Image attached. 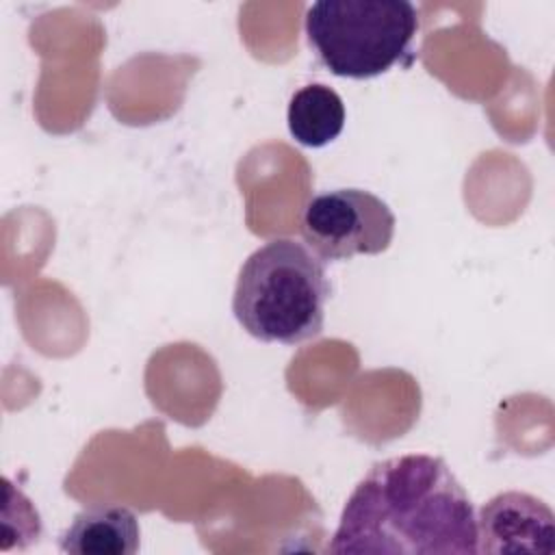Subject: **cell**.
Returning a JSON list of instances; mask_svg holds the SVG:
<instances>
[{"instance_id": "cell-1", "label": "cell", "mask_w": 555, "mask_h": 555, "mask_svg": "<svg viewBox=\"0 0 555 555\" xmlns=\"http://www.w3.org/2000/svg\"><path fill=\"white\" fill-rule=\"evenodd\" d=\"M327 553L475 555L477 514L444 460L408 453L371 466L349 494Z\"/></svg>"}, {"instance_id": "cell-2", "label": "cell", "mask_w": 555, "mask_h": 555, "mask_svg": "<svg viewBox=\"0 0 555 555\" xmlns=\"http://www.w3.org/2000/svg\"><path fill=\"white\" fill-rule=\"evenodd\" d=\"M327 297L323 260L304 243L273 238L243 262L232 312L262 343L299 345L321 334Z\"/></svg>"}, {"instance_id": "cell-7", "label": "cell", "mask_w": 555, "mask_h": 555, "mask_svg": "<svg viewBox=\"0 0 555 555\" xmlns=\"http://www.w3.org/2000/svg\"><path fill=\"white\" fill-rule=\"evenodd\" d=\"M286 124L297 143L306 147H323L343 132L345 104L332 87L312 82L293 93Z\"/></svg>"}, {"instance_id": "cell-3", "label": "cell", "mask_w": 555, "mask_h": 555, "mask_svg": "<svg viewBox=\"0 0 555 555\" xmlns=\"http://www.w3.org/2000/svg\"><path fill=\"white\" fill-rule=\"evenodd\" d=\"M418 30L408 0H319L306 11V37L340 78H373L399 63Z\"/></svg>"}, {"instance_id": "cell-5", "label": "cell", "mask_w": 555, "mask_h": 555, "mask_svg": "<svg viewBox=\"0 0 555 555\" xmlns=\"http://www.w3.org/2000/svg\"><path fill=\"white\" fill-rule=\"evenodd\" d=\"M479 553H544L555 551V516L551 507L518 490L492 496L477 518Z\"/></svg>"}, {"instance_id": "cell-4", "label": "cell", "mask_w": 555, "mask_h": 555, "mask_svg": "<svg viewBox=\"0 0 555 555\" xmlns=\"http://www.w3.org/2000/svg\"><path fill=\"white\" fill-rule=\"evenodd\" d=\"M306 245L321 260L375 256L390 247L395 215L390 206L364 189H334L308 199L301 215Z\"/></svg>"}, {"instance_id": "cell-6", "label": "cell", "mask_w": 555, "mask_h": 555, "mask_svg": "<svg viewBox=\"0 0 555 555\" xmlns=\"http://www.w3.org/2000/svg\"><path fill=\"white\" fill-rule=\"evenodd\" d=\"M141 529L137 516L124 505H95L74 516L61 533L59 548L72 555H134Z\"/></svg>"}]
</instances>
